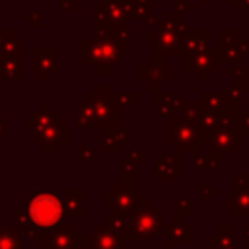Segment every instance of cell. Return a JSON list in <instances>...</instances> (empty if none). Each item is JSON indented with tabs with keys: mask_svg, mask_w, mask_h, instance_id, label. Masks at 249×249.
Instances as JSON below:
<instances>
[{
	"mask_svg": "<svg viewBox=\"0 0 249 249\" xmlns=\"http://www.w3.org/2000/svg\"><path fill=\"white\" fill-rule=\"evenodd\" d=\"M60 212H62L60 202L53 195H49V193H41V195H37L29 202V216H31V220L37 226H43V228L56 224L58 218H60Z\"/></svg>",
	"mask_w": 249,
	"mask_h": 249,
	"instance_id": "obj_1",
	"label": "cell"
}]
</instances>
